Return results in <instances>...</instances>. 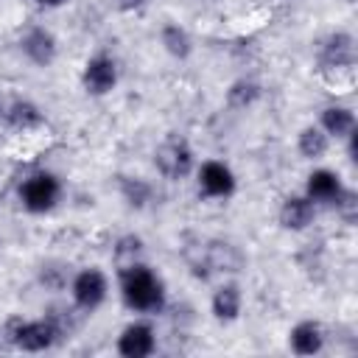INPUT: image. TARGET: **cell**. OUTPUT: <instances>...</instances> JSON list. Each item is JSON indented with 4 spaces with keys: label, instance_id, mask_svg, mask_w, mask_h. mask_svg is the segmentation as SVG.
Wrapping results in <instances>:
<instances>
[{
    "label": "cell",
    "instance_id": "obj_1",
    "mask_svg": "<svg viewBox=\"0 0 358 358\" xmlns=\"http://www.w3.org/2000/svg\"><path fill=\"white\" fill-rule=\"evenodd\" d=\"M117 294H120V302L134 316H157L168 305L165 280L145 260L117 268Z\"/></svg>",
    "mask_w": 358,
    "mask_h": 358
},
{
    "label": "cell",
    "instance_id": "obj_2",
    "mask_svg": "<svg viewBox=\"0 0 358 358\" xmlns=\"http://www.w3.org/2000/svg\"><path fill=\"white\" fill-rule=\"evenodd\" d=\"M355 36L347 31H333L322 39L319 53H316V64L319 73L327 84H333L336 90H347L355 81Z\"/></svg>",
    "mask_w": 358,
    "mask_h": 358
},
{
    "label": "cell",
    "instance_id": "obj_3",
    "mask_svg": "<svg viewBox=\"0 0 358 358\" xmlns=\"http://www.w3.org/2000/svg\"><path fill=\"white\" fill-rule=\"evenodd\" d=\"M0 338L20 352H45V350H53L64 336L45 313L39 319H22V316L8 319L0 330Z\"/></svg>",
    "mask_w": 358,
    "mask_h": 358
},
{
    "label": "cell",
    "instance_id": "obj_4",
    "mask_svg": "<svg viewBox=\"0 0 358 358\" xmlns=\"http://www.w3.org/2000/svg\"><path fill=\"white\" fill-rule=\"evenodd\" d=\"M64 196V185L53 171H34L28 173L17 187V201L31 215H48L59 207Z\"/></svg>",
    "mask_w": 358,
    "mask_h": 358
},
{
    "label": "cell",
    "instance_id": "obj_5",
    "mask_svg": "<svg viewBox=\"0 0 358 358\" xmlns=\"http://www.w3.org/2000/svg\"><path fill=\"white\" fill-rule=\"evenodd\" d=\"M109 291H112L109 274L98 266H84V268L73 271L70 282H67L70 305L84 316H92L95 310H101L109 299Z\"/></svg>",
    "mask_w": 358,
    "mask_h": 358
},
{
    "label": "cell",
    "instance_id": "obj_6",
    "mask_svg": "<svg viewBox=\"0 0 358 358\" xmlns=\"http://www.w3.org/2000/svg\"><path fill=\"white\" fill-rule=\"evenodd\" d=\"M196 165H199V157H196L193 145L185 137H179V134L165 137L154 148V168L168 182H185V179H190L193 171H196Z\"/></svg>",
    "mask_w": 358,
    "mask_h": 358
},
{
    "label": "cell",
    "instance_id": "obj_7",
    "mask_svg": "<svg viewBox=\"0 0 358 358\" xmlns=\"http://www.w3.org/2000/svg\"><path fill=\"white\" fill-rule=\"evenodd\" d=\"M193 179H196V187H199V196L210 199V201H227L235 196L238 190V176L235 171L224 162V159H199L196 171H193Z\"/></svg>",
    "mask_w": 358,
    "mask_h": 358
},
{
    "label": "cell",
    "instance_id": "obj_8",
    "mask_svg": "<svg viewBox=\"0 0 358 358\" xmlns=\"http://www.w3.org/2000/svg\"><path fill=\"white\" fill-rule=\"evenodd\" d=\"M120 84V64L112 53L98 50L81 67V90L92 98H106Z\"/></svg>",
    "mask_w": 358,
    "mask_h": 358
},
{
    "label": "cell",
    "instance_id": "obj_9",
    "mask_svg": "<svg viewBox=\"0 0 358 358\" xmlns=\"http://www.w3.org/2000/svg\"><path fill=\"white\" fill-rule=\"evenodd\" d=\"M115 350L123 358H151L157 352V327L148 316H137L115 338Z\"/></svg>",
    "mask_w": 358,
    "mask_h": 358
},
{
    "label": "cell",
    "instance_id": "obj_10",
    "mask_svg": "<svg viewBox=\"0 0 358 358\" xmlns=\"http://www.w3.org/2000/svg\"><path fill=\"white\" fill-rule=\"evenodd\" d=\"M17 48H20L22 59H25L28 64L39 67V70L50 67V64L56 62V56H59V39H56V34H53L50 28H45V25H28V28L20 34V39H17Z\"/></svg>",
    "mask_w": 358,
    "mask_h": 358
},
{
    "label": "cell",
    "instance_id": "obj_11",
    "mask_svg": "<svg viewBox=\"0 0 358 358\" xmlns=\"http://www.w3.org/2000/svg\"><path fill=\"white\" fill-rule=\"evenodd\" d=\"M344 190H347V185H344L341 173L333 171V168H324V165L310 168L308 176H305V187H302V193H305L316 207H330V210H333V204L341 199Z\"/></svg>",
    "mask_w": 358,
    "mask_h": 358
},
{
    "label": "cell",
    "instance_id": "obj_12",
    "mask_svg": "<svg viewBox=\"0 0 358 358\" xmlns=\"http://www.w3.org/2000/svg\"><path fill=\"white\" fill-rule=\"evenodd\" d=\"M210 313L218 324H232L243 313V288L238 280L224 277L210 294Z\"/></svg>",
    "mask_w": 358,
    "mask_h": 358
},
{
    "label": "cell",
    "instance_id": "obj_13",
    "mask_svg": "<svg viewBox=\"0 0 358 358\" xmlns=\"http://www.w3.org/2000/svg\"><path fill=\"white\" fill-rule=\"evenodd\" d=\"M316 215H319V207L305 193H291L277 207V224L285 232H305V229H310Z\"/></svg>",
    "mask_w": 358,
    "mask_h": 358
},
{
    "label": "cell",
    "instance_id": "obj_14",
    "mask_svg": "<svg viewBox=\"0 0 358 358\" xmlns=\"http://www.w3.org/2000/svg\"><path fill=\"white\" fill-rule=\"evenodd\" d=\"M324 347H327V330L319 319H299L288 330V350L299 358L319 355Z\"/></svg>",
    "mask_w": 358,
    "mask_h": 358
},
{
    "label": "cell",
    "instance_id": "obj_15",
    "mask_svg": "<svg viewBox=\"0 0 358 358\" xmlns=\"http://www.w3.org/2000/svg\"><path fill=\"white\" fill-rule=\"evenodd\" d=\"M316 126H319L330 140H347V137L358 129V117H355V109H352V106L333 101V103H324V106H322Z\"/></svg>",
    "mask_w": 358,
    "mask_h": 358
},
{
    "label": "cell",
    "instance_id": "obj_16",
    "mask_svg": "<svg viewBox=\"0 0 358 358\" xmlns=\"http://www.w3.org/2000/svg\"><path fill=\"white\" fill-rule=\"evenodd\" d=\"M243 263H246L243 252L229 241H210L204 246V268H210L215 274H224V277L238 274L243 268Z\"/></svg>",
    "mask_w": 358,
    "mask_h": 358
},
{
    "label": "cell",
    "instance_id": "obj_17",
    "mask_svg": "<svg viewBox=\"0 0 358 358\" xmlns=\"http://www.w3.org/2000/svg\"><path fill=\"white\" fill-rule=\"evenodd\" d=\"M159 45L176 62H185V59L193 56V36H190V31L185 25L173 22V20L162 22V28H159Z\"/></svg>",
    "mask_w": 358,
    "mask_h": 358
},
{
    "label": "cell",
    "instance_id": "obj_18",
    "mask_svg": "<svg viewBox=\"0 0 358 358\" xmlns=\"http://www.w3.org/2000/svg\"><path fill=\"white\" fill-rule=\"evenodd\" d=\"M330 145H333V140H330L316 123L302 126L299 134H296V154H299L305 162H322V159L327 157Z\"/></svg>",
    "mask_w": 358,
    "mask_h": 358
},
{
    "label": "cell",
    "instance_id": "obj_19",
    "mask_svg": "<svg viewBox=\"0 0 358 358\" xmlns=\"http://www.w3.org/2000/svg\"><path fill=\"white\" fill-rule=\"evenodd\" d=\"M3 117L14 126V129H20V131H31V129H36V126H42V109L34 103V101H25V98H17V101H11L8 106H3Z\"/></svg>",
    "mask_w": 358,
    "mask_h": 358
},
{
    "label": "cell",
    "instance_id": "obj_20",
    "mask_svg": "<svg viewBox=\"0 0 358 358\" xmlns=\"http://www.w3.org/2000/svg\"><path fill=\"white\" fill-rule=\"evenodd\" d=\"M117 190H120V199L126 201V207H131V210H145L154 201V185L143 176H120Z\"/></svg>",
    "mask_w": 358,
    "mask_h": 358
},
{
    "label": "cell",
    "instance_id": "obj_21",
    "mask_svg": "<svg viewBox=\"0 0 358 358\" xmlns=\"http://www.w3.org/2000/svg\"><path fill=\"white\" fill-rule=\"evenodd\" d=\"M260 98H263V87H260V81H255V78H238V81H232L229 90H227V106H229V109H238V112L252 109Z\"/></svg>",
    "mask_w": 358,
    "mask_h": 358
},
{
    "label": "cell",
    "instance_id": "obj_22",
    "mask_svg": "<svg viewBox=\"0 0 358 358\" xmlns=\"http://www.w3.org/2000/svg\"><path fill=\"white\" fill-rule=\"evenodd\" d=\"M112 257H115V271L117 268H126V266H134L140 260H145V243L140 235L134 232H126L115 241V249H112Z\"/></svg>",
    "mask_w": 358,
    "mask_h": 358
},
{
    "label": "cell",
    "instance_id": "obj_23",
    "mask_svg": "<svg viewBox=\"0 0 358 358\" xmlns=\"http://www.w3.org/2000/svg\"><path fill=\"white\" fill-rule=\"evenodd\" d=\"M333 210H336V215L344 221V224H355V218H358V199H355V190L352 187H347L344 193H341V199L333 204Z\"/></svg>",
    "mask_w": 358,
    "mask_h": 358
},
{
    "label": "cell",
    "instance_id": "obj_24",
    "mask_svg": "<svg viewBox=\"0 0 358 358\" xmlns=\"http://www.w3.org/2000/svg\"><path fill=\"white\" fill-rule=\"evenodd\" d=\"M39 280H42V285H48V288H53V291H62V288H67V282H70V271H64L62 266L56 268V266H42V271H39Z\"/></svg>",
    "mask_w": 358,
    "mask_h": 358
},
{
    "label": "cell",
    "instance_id": "obj_25",
    "mask_svg": "<svg viewBox=\"0 0 358 358\" xmlns=\"http://www.w3.org/2000/svg\"><path fill=\"white\" fill-rule=\"evenodd\" d=\"M112 6L117 11H140V8L148 6V0H112Z\"/></svg>",
    "mask_w": 358,
    "mask_h": 358
},
{
    "label": "cell",
    "instance_id": "obj_26",
    "mask_svg": "<svg viewBox=\"0 0 358 358\" xmlns=\"http://www.w3.org/2000/svg\"><path fill=\"white\" fill-rule=\"evenodd\" d=\"M34 3H39V6H45V8H59V6H64L67 0H34Z\"/></svg>",
    "mask_w": 358,
    "mask_h": 358
},
{
    "label": "cell",
    "instance_id": "obj_27",
    "mask_svg": "<svg viewBox=\"0 0 358 358\" xmlns=\"http://www.w3.org/2000/svg\"><path fill=\"white\" fill-rule=\"evenodd\" d=\"M0 117H3V106H0Z\"/></svg>",
    "mask_w": 358,
    "mask_h": 358
}]
</instances>
